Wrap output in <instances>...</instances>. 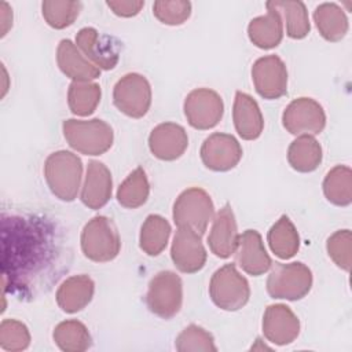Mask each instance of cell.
I'll return each instance as SVG.
<instances>
[{"label":"cell","instance_id":"1","mask_svg":"<svg viewBox=\"0 0 352 352\" xmlns=\"http://www.w3.org/2000/svg\"><path fill=\"white\" fill-rule=\"evenodd\" d=\"M82 176L81 160L67 150L48 155L44 164V177L51 192L66 202L76 199Z\"/></svg>","mask_w":352,"mask_h":352},{"label":"cell","instance_id":"2","mask_svg":"<svg viewBox=\"0 0 352 352\" xmlns=\"http://www.w3.org/2000/svg\"><path fill=\"white\" fill-rule=\"evenodd\" d=\"M63 136L69 146L85 155H100L113 144V129L103 120H66L63 121Z\"/></svg>","mask_w":352,"mask_h":352},{"label":"cell","instance_id":"3","mask_svg":"<svg viewBox=\"0 0 352 352\" xmlns=\"http://www.w3.org/2000/svg\"><path fill=\"white\" fill-rule=\"evenodd\" d=\"M213 212L210 195L201 187H190L176 198L172 216L177 228H186L202 236Z\"/></svg>","mask_w":352,"mask_h":352},{"label":"cell","instance_id":"4","mask_svg":"<svg viewBox=\"0 0 352 352\" xmlns=\"http://www.w3.org/2000/svg\"><path fill=\"white\" fill-rule=\"evenodd\" d=\"M121 249V239L114 223L106 216L92 217L81 232V250L95 263L114 260Z\"/></svg>","mask_w":352,"mask_h":352},{"label":"cell","instance_id":"5","mask_svg":"<svg viewBox=\"0 0 352 352\" xmlns=\"http://www.w3.org/2000/svg\"><path fill=\"white\" fill-rule=\"evenodd\" d=\"M209 296L213 304L220 309L238 311L249 301V282L238 272L234 264H226L212 275Z\"/></svg>","mask_w":352,"mask_h":352},{"label":"cell","instance_id":"6","mask_svg":"<svg viewBox=\"0 0 352 352\" xmlns=\"http://www.w3.org/2000/svg\"><path fill=\"white\" fill-rule=\"evenodd\" d=\"M312 287L311 270L300 263L280 264L275 263L267 279V292L272 298L283 300H301Z\"/></svg>","mask_w":352,"mask_h":352},{"label":"cell","instance_id":"7","mask_svg":"<svg viewBox=\"0 0 352 352\" xmlns=\"http://www.w3.org/2000/svg\"><path fill=\"white\" fill-rule=\"evenodd\" d=\"M183 283L172 271H160L150 282L146 294L147 308L162 319L173 318L182 308Z\"/></svg>","mask_w":352,"mask_h":352},{"label":"cell","instance_id":"8","mask_svg":"<svg viewBox=\"0 0 352 352\" xmlns=\"http://www.w3.org/2000/svg\"><path fill=\"white\" fill-rule=\"evenodd\" d=\"M113 102L116 107L125 116L142 118L151 106L150 82L142 74H125L114 85Z\"/></svg>","mask_w":352,"mask_h":352},{"label":"cell","instance_id":"9","mask_svg":"<svg viewBox=\"0 0 352 352\" xmlns=\"http://www.w3.org/2000/svg\"><path fill=\"white\" fill-rule=\"evenodd\" d=\"M282 124L292 135H318L326 125L323 107L311 98H298L289 103L282 114Z\"/></svg>","mask_w":352,"mask_h":352},{"label":"cell","instance_id":"10","mask_svg":"<svg viewBox=\"0 0 352 352\" xmlns=\"http://www.w3.org/2000/svg\"><path fill=\"white\" fill-rule=\"evenodd\" d=\"M224 113L221 96L209 88L191 91L184 100V116L195 129H210L219 124Z\"/></svg>","mask_w":352,"mask_h":352},{"label":"cell","instance_id":"11","mask_svg":"<svg viewBox=\"0 0 352 352\" xmlns=\"http://www.w3.org/2000/svg\"><path fill=\"white\" fill-rule=\"evenodd\" d=\"M252 80L261 98L278 99L287 91L286 65L276 55L258 58L252 67Z\"/></svg>","mask_w":352,"mask_h":352},{"label":"cell","instance_id":"12","mask_svg":"<svg viewBox=\"0 0 352 352\" xmlns=\"http://www.w3.org/2000/svg\"><path fill=\"white\" fill-rule=\"evenodd\" d=\"M199 154L208 169L226 172L238 165L242 158V147L232 135L214 132L204 140Z\"/></svg>","mask_w":352,"mask_h":352},{"label":"cell","instance_id":"13","mask_svg":"<svg viewBox=\"0 0 352 352\" xmlns=\"http://www.w3.org/2000/svg\"><path fill=\"white\" fill-rule=\"evenodd\" d=\"M76 45L98 69L111 70L118 62L117 41L110 36L99 34L95 28L80 29L76 36Z\"/></svg>","mask_w":352,"mask_h":352},{"label":"cell","instance_id":"14","mask_svg":"<svg viewBox=\"0 0 352 352\" xmlns=\"http://www.w3.org/2000/svg\"><path fill=\"white\" fill-rule=\"evenodd\" d=\"M170 257L176 268L184 274L201 271L206 263V250L201 235L186 228H177L170 248Z\"/></svg>","mask_w":352,"mask_h":352},{"label":"cell","instance_id":"15","mask_svg":"<svg viewBox=\"0 0 352 352\" xmlns=\"http://www.w3.org/2000/svg\"><path fill=\"white\" fill-rule=\"evenodd\" d=\"M300 333V320L285 304L268 305L263 316V334L275 345L293 342Z\"/></svg>","mask_w":352,"mask_h":352},{"label":"cell","instance_id":"16","mask_svg":"<svg viewBox=\"0 0 352 352\" xmlns=\"http://www.w3.org/2000/svg\"><path fill=\"white\" fill-rule=\"evenodd\" d=\"M188 146L186 129L175 122L157 125L148 136V148L154 157L162 161L180 158Z\"/></svg>","mask_w":352,"mask_h":352},{"label":"cell","instance_id":"17","mask_svg":"<svg viewBox=\"0 0 352 352\" xmlns=\"http://www.w3.org/2000/svg\"><path fill=\"white\" fill-rule=\"evenodd\" d=\"M235 261L249 275L258 276L267 272L272 260L268 256L261 235L256 230H246L238 238L235 249Z\"/></svg>","mask_w":352,"mask_h":352},{"label":"cell","instance_id":"18","mask_svg":"<svg viewBox=\"0 0 352 352\" xmlns=\"http://www.w3.org/2000/svg\"><path fill=\"white\" fill-rule=\"evenodd\" d=\"M238 228L234 212L226 204L213 219V224L208 236V245L212 253L220 258H228L234 254L238 245Z\"/></svg>","mask_w":352,"mask_h":352},{"label":"cell","instance_id":"19","mask_svg":"<svg viewBox=\"0 0 352 352\" xmlns=\"http://www.w3.org/2000/svg\"><path fill=\"white\" fill-rule=\"evenodd\" d=\"M113 190V180L109 168L99 161H91L87 168L84 184L81 187V201L89 209L103 208Z\"/></svg>","mask_w":352,"mask_h":352},{"label":"cell","instance_id":"20","mask_svg":"<svg viewBox=\"0 0 352 352\" xmlns=\"http://www.w3.org/2000/svg\"><path fill=\"white\" fill-rule=\"evenodd\" d=\"M56 60L60 72L73 81H92L100 76V69L89 62L69 38L60 40L56 50Z\"/></svg>","mask_w":352,"mask_h":352},{"label":"cell","instance_id":"21","mask_svg":"<svg viewBox=\"0 0 352 352\" xmlns=\"http://www.w3.org/2000/svg\"><path fill=\"white\" fill-rule=\"evenodd\" d=\"M232 120L238 135L245 140L257 139L264 128V118L257 102L248 94H235Z\"/></svg>","mask_w":352,"mask_h":352},{"label":"cell","instance_id":"22","mask_svg":"<svg viewBox=\"0 0 352 352\" xmlns=\"http://www.w3.org/2000/svg\"><path fill=\"white\" fill-rule=\"evenodd\" d=\"M95 283L88 275H73L62 282L56 290V302L67 314L84 309L92 300Z\"/></svg>","mask_w":352,"mask_h":352},{"label":"cell","instance_id":"23","mask_svg":"<svg viewBox=\"0 0 352 352\" xmlns=\"http://www.w3.org/2000/svg\"><path fill=\"white\" fill-rule=\"evenodd\" d=\"M267 14L253 18L248 26L250 41L263 50L276 47L283 37V21L276 10L267 6Z\"/></svg>","mask_w":352,"mask_h":352},{"label":"cell","instance_id":"24","mask_svg":"<svg viewBox=\"0 0 352 352\" xmlns=\"http://www.w3.org/2000/svg\"><path fill=\"white\" fill-rule=\"evenodd\" d=\"M287 161L297 172H312L322 162V147L314 136H298L289 146Z\"/></svg>","mask_w":352,"mask_h":352},{"label":"cell","instance_id":"25","mask_svg":"<svg viewBox=\"0 0 352 352\" xmlns=\"http://www.w3.org/2000/svg\"><path fill=\"white\" fill-rule=\"evenodd\" d=\"M267 239L271 252L282 260L292 258L300 248L298 232L286 214L280 216L279 220L270 228Z\"/></svg>","mask_w":352,"mask_h":352},{"label":"cell","instance_id":"26","mask_svg":"<svg viewBox=\"0 0 352 352\" xmlns=\"http://www.w3.org/2000/svg\"><path fill=\"white\" fill-rule=\"evenodd\" d=\"M315 25L327 41H340L348 32V19L342 8L334 3H323L314 11Z\"/></svg>","mask_w":352,"mask_h":352},{"label":"cell","instance_id":"27","mask_svg":"<svg viewBox=\"0 0 352 352\" xmlns=\"http://www.w3.org/2000/svg\"><path fill=\"white\" fill-rule=\"evenodd\" d=\"M265 4L276 10L279 15L283 16L285 25H286V34L290 38L300 40L309 33L311 25H309L308 11L302 1L272 0V1H267Z\"/></svg>","mask_w":352,"mask_h":352},{"label":"cell","instance_id":"28","mask_svg":"<svg viewBox=\"0 0 352 352\" xmlns=\"http://www.w3.org/2000/svg\"><path fill=\"white\" fill-rule=\"evenodd\" d=\"M170 231V224L165 217L160 214L147 216L140 228V249L148 256H158L166 248Z\"/></svg>","mask_w":352,"mask_h":352},{"label":"cell","instance_id":"29","mask_svg":"<svg viewBox=\"0 0 352 352\" xmlns=\"http://www.w3.org/2000/svg\"><path fill=\"white\" fill-rule=\"evenodd\" d=\"M323 192L327 201L337 206H346L352 201V170L349 166L337 165L330 169L323 180Z\"/></svg>","mask_w":352,"mask_h":352},{"label":"cell","instance_id":"30","mask_svg":"<svg viewBox=\"0 0 352 352\" xmlns=\"http://www.w3.org/2000/svg\"><path fill=\"white\" fill-rule=\"evenodd\" d=\"M52 337L59 349L65 352H82L92 344L91 334L85 324L74 319L60 322L55 327Z\"/></svg>","mask_w":352,"mask_h":352},{"label":"cell","instance_id":"31","mask_svg":"<svg viewBox=\"0 0 352 352\" xmlns=\"http://www.w3.org/2000/svg\"><path fill=\"white\" fill-rule=\"evenodd\" d=\"M100 87L92 81H73L67 91V103L73 114L87 117L100 102Z\"/></svg>","mask_w":352,"mask_h":352},{"label":"cell","instance_id":"32","mask_svg":"<svg viewBox=\"0 0 352 352\" xmlns=\"http://www.w3.org/2000/svg\"><path fill=\"white\" fill-rule=\"evenodd\" d=\"M150 194V184L146 172L142 168H136L118 187L117 201L126 209H136L142 206Z\"/></svg>","mask_w":352,"mask_h":352},{"label":"cell","instance_id":"33","mask_svg":"<svg viewBox=\"0 0 352 352\" xmlns=\"http://www.w3.org/2000/svg\"><path fill=\"white\" fill-rule=\"evenodd\" d=\"M81 10L80 1L45 0L41 4V12L45 22L54 29H65L70 26L78 16Z\"/></svg>","mask_w":352,"mask_h":352},{"label":"cell","instance_id":"34","mask_svg":"<svg viewBox=\"0 0 352 352\" xmlns=\"http://www.w3.org/2000/svg\"><path fill=\"white\" fill-rule=\"evenodd\" d=\"M175 346L179 352H216L213 336L197 324L187 326L176 338Z\"/></svg>","mask_w":352,"mask_h":352},{"label":"cell","instance_id":"35","mask_svg":"<svg viewBox=\"0 0 352 352\" xmlns=\"http://www.w3.org/2000/svg\"><path fill=\"white\" fill-rule=\"evenodd\" d=\"M30 344L28 327L16 319H4L0 324V346L4 351H23Z\"/></svg>","mask_w":352,"mask_h":352},{"label":"cell","instance_id":"36","mask_svg":"<svg viewBox=\"0 0 352 352\" xmlns=\"http://www.w3.org/2000/svg\"><path fill=\"white\" fill-rule=\"evenodd\" d=\"M153 14L165 25H182L191 14V3L186 0H158L153 4Z\"/></svg>","mask_w":352,"mask_h":352},{"label":"cell","instance_id":"37","mask_svg":"<svg viewBox=\"0 0 352 352\" xmlns=\"http://www.w3.org/2000/svg\"><path fill=\"white\" fill-rule=\"evenodd\" d=\"M327 253L330 258L342 270H351L352 261V234L349 230H338L333 235L329 236Z\"/></svg>","mask_w":352,"mask_h":352},{"label":"cell","instance_id":"38","mask_svg":"<svg viewBox=\"0 0 352 352\" xmlns=\"http://www.w3.org/2000/svg\"><path fill=\"white\" fill-rule=\"evenodd\" d=\"M107 7L118 16L129 18L135 16L140 12L144 6V1H135V0H118V1H106Z\"/></svg>","mask_w":352,"mask_h":352},{"label":"cell","instance_id":"39","mask_svg":"<svg viewBox=\"0 0 352 352\" xmlns=\"http://www.w3.org/2000/svg\"><path fill=\"white\" fill-rule=\"evenodd\" d=\"M0 18H1V37L7 34L8 29L12 26V10L6 1L0 3Z\"/></svg>","mask_w":352,"mask_h":352}]
</instances>
